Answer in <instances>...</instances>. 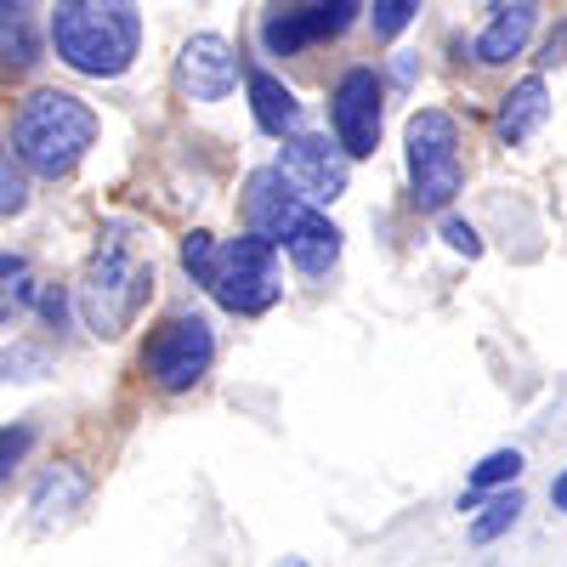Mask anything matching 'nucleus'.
<instances>
[{"mask_svg": "<svg viewBox=\"0 0 567 567\" xmlns=\"http://www.w3.org/2000/svg\"><path fill=\"white\" fill-rule=\"evenodd\" d=\"M516 511H523V494H499V499H488L483 516L471 523V539H477V545H494V539L516 523Z\"/></svg>", "mask_w": 567, "mask_h": 567, "instance_id": "18", "label": "nucleus"}, {"mask_svg": "<svg viewBox=\"0 0 567 567\" xmlns=\"http://www.w3.org/2000/svg\"><path fill=\"white\" fill-rule=\"evenodd\" d=\"M52 45L74 74L114 80L136 63L142 12H136V0H58Z\"/></svg>", "mask_w": 567, "mask_h": 567, "instance_id": "1", "label": "nucleus"}, {"mask_svg": "<svg viewBox=\"0 0 567 567\" xmlns=\"http://www.w3.org/2000/svg\"><path fill=\"white\" fill-rule=\"evenodd\" d=\"M29 443H34V432H29V425H18V432H0V483L12 477V465L29 454Z\"/></svg>", "mask_w": 567, "mask_h": 567, "instance_id": "22", "label": "nucleus"}, {"mask_svg": "<svg viewBox=\"0 0 567 567\" xmlns=\"http://www.w3.org/2000/svg\"><path fill=\"white\" fill-rule=\"evenodd\" d=\"M352 18H358V0H301V7H284L278 0L261 23V45H267V58H296L301 45L347 34Z\"/></svg>", "mask_w": 567, "mask_h": 567, "instance_id": "8", "label": "nucleus"}, {"mask_svg": "<svg viewBox=\"0 0 567 567\" xmlns=\"http://www.w3.org/2000/svg\"><path fill=\"white\" fill-rule=\"evenodd\" d=\"M561 52H567V29H561V34H550V45H545V63H561Z\"/></svg>", "mask_w": 567, "mask_h": 567, "instance_id": "26", "label": "nucleus"}, {"mask_svg": "<svg viewBox=\"0 0 567 567\" xmlns=\"http://www.w3.org/2000/svg\"><path fill=\"white\" fill-rule=\"evenodd\" d=\"M182 267L194 272L205 290L227 307V312H267L278 301V245L261 239V233H245V239H216V233H194L182 245Z\"/></svg>", "mask_w": 567, "mask_h": 567, "instance_id": "2", "label": "nucleus"}, {"mask_svg": "<svg viewBox=\"0 0 567 567\" xmlns=\"http://www.w3.org/2000/svg\"><path fill=\"white\" fill-rule=\"evenodd\" d=\"M516 471H523V454H516V449H499V454H488L477 471H471V488H499V483H511L516 477Z\"/></svg>", "mask_w": 567, "mask_h": 567, "instance_id": "20", "label": "nucleus"}, {"mask_svg": "<svg viewBox=\"0 0 567 567\" xmlns=\"http://www.w3.org/2000/svg\"><path fill=\"white\" fill-rule=\"evenodd\" d=\"M414 12H420V0H374L369 23H374V34H381V40H398L414 23Z\"/></svg>", "mask_w": 567, "mask_h": 567, "instance_id": "19", "label": "nucleus"}, {"mask_svg": "<svg viewBox=\"0 0 567 567\" xmlns=\"http://www.w3.org/2000/svg\"><path fill=\"white\" fill-rule=\"evenodd\" d=\"M40 312L52 318V323H63V296H58V290H45V296H40Z\"/></svg>", "mask_w": 567, "mask_h": 567, "instance_id": "25", "label": "nucleus"}, {"mask_svg": "<svg viewBox=\"0 0 567 567\" xmlns=\"http://www.w3.org/2000/svg\"><path fill=\"white\" fill-rule=\"evenodd\" d=\"M352 154L341 148V136L336 142H329V136H284V171H290L296 176V187H301V194L312 199V205H329V199H341L347 194V165Z\"/></svg>", "mask_w": 567, "mask_h": 567, "instance_id": "10", "label": "nucleus"}, {"mask_svg": "<svg viewBox=\"0 0 567 567\" xmlns=\"http://www.w3.org/2000/svg\"><path fill=\"white\" fill-rule=\"evenodd\" d=\"M550 505H556V511H567V471H561V477L550 483Z\"/></svg>", "mask_w": 567, "mask_h": 567, "instance_id": "27", "label": "nucleus"}, {"mask_svg": "<svg viewBox=\"0 0 567 567\" xmlns=\"http://www.w3.org/2000/svg\"><path fill=\"white\" fill-rule=\"evenodd\" d=\"M307 216H312V199L301 194L296 176L284 165L250 171V182H245V227L250 233H261V239H272V245H290Z\"/></svg>", "mask_w": 567, "mask_h": 567, "instance_id": "7", "label": "nucleus"}, {"mask_svg": "<svg viewBox=\"0 0 567 567\" xmlns=\"http://www.w3.org/2000/svg\"><path fill=\"white\" fill-rule=\"evenodd\" d=\"M284 250H290V261H296L301 272H312V278H318V272H329V267L341 261V227L329 221V216H318V210H312V216L296 227V239L284 245Z\"/></svg>", "mask_w": 567, "mask_h": 567, "instance_id": "15", "label": "nucleus"}, {"mask_svg": "<svg viewBox=\"0 0 567 567\" xmlns=\"http://www.w3.org/2000/svg\"><path fill=\"white\" fill-rule=\"evenodd\" d=\"M216 363V336L199 312H182V318H165L154 329L148 352H142V369H148V381L159 392H187L199 386Z\"/></svg>", "mask_w": 567, "mask_h": 567, "instance_id": "6", "label": "nucleus"}, {"mask_svg": "<svg viewBox=\"0 0 567 567\" xmlns=\"http://www.w3.org/2000/svg\"><path fill=\"white\" fill-rule=\"evenodd\" d=\"M443 239H449L460 256H477V250H483V239H477V233H471L465 221H443Z\"/></svg>", "mask_w": 567, "mask_h": 567, "instance_id": "23", "label": "nucleus"}, {"mask_svg": "<svg viewBox=\"0 0 567 567\" xmlns=\"http://www.w3.org/2000/svg\"><path fill=\"white\" fill-rule=\"evenodd\" d=\"M250 109H256V125L267 136H296L301 131V103H296V91L272 80V74H250Z\"/></svg>", "mask_w": 567, "mask_h": 567, "instance_id": "12", "label": "nucleus"}, {"mask_svg": "<svg viewBox=\"0 0 567 567\" xmlns=\"http://www.w3.org/2000/svg\"><path fill=\"white\" fill-rule=\"evenodd\" d=\"M23 205H29V187H23V176H18L12 154L0 148V216H12V210H23Z\"/></svg>", "mask_w": 567, "mask_h": 567, "instance_id": "21", "label": "nucleus"}, {"mask_svg": "<svg viewBox=\"0 0 567 567\" xmlns=\"http://www.w3.org/2000/svg\"><path fill=\"white\" fill-rule=\"evenodd\" d=\"M545 114H550V91H545L539 74H528L523 85H511V97L499 103V136L505 142H528Z\"/></svg>", "mask_w": 567, "mask_h": 567, "instance_id": "14", "label": "nucleus"}, {"mask_svg": "<svg viewBox=\"0 0 567 567\" xmlns=\"http://www.w3.org/2000/svg\"><path fill=\"white\" fill-rule=\"evenodd\" d=\"M381 74L374 69H347L336 85V103H329V120H336V136L352 159H369L374 142H381Z\"/></svg>", "mask_w": 567, "mask_h": 567, "instance_id": "9", "label": "nucleus"}, {"mask_svg": "<svg viewBox=\"0 0 567 567\" xmlns=\"http://www.w3.org/2000/svg\"><path fill=\"white\" fill-rule=\"evenodd\" d=\"M176 80L187 91V103H221L239 85V58L221 34H194L176 58Z\"/></svg>", "mask_w": 567, "mask_h": 567, "instance_id": "11", "label": "nucleus"}, {"mask_svg": "<svg viewBox=\"0 0 567 567\" xmlns=\"http://www.w3.org/2000/svg\"><path fill=\"white\" fill-rule=\"evenodd\" d=\"M40 58V34L23 12V0H0V63L7 69H29Z\"/></svg>", "mask_w": 567, "mask_h": 567, "instance_id": "16", "label": "nucleus"}, {"mask_svg": "<svg viewBox=\"0 0 567 567\" xmlns=\"http://www.w3.org/2000/svg\"><path fill=\"white\" fill-rule=\"evenodd\" d=\"M12 369H45V358H40V352H29V347L0 352V381H12Z\"/></svg>", "mask_w": 567, "mask_h": 567, "instance_id": "24", "label": "nucleus"}, {"mask_svg": "<svg viewBox=\"0 0 567 567\" xmlns=\"http://www.w3.org/2000/svg\"><path fill=\"white\" fill-rule=\"evenodd\" d=\"M97 142V114L69 91H34L12 120V154L34 176H69Z\"/></svg>", "mask_w": 567, "mask_h": 567, "instance_id": "3", "label": "nucleus"}, {"mask_svg": "<svg viewBox=\"0 0 567 567\" xmlns=\"http://www.w3.org/2000/svg\"><path fill=\"white\" fill-rule=\"evenodd\" d=\"M154 296V267L142 261L125 239H109L97 256L85 261V278H80V312H85V329L91 336H125L136 323V312L148 307Z\"/></svg>", "mask_w": 567, "mask_h": 567, "instance_id": "4", "label": "nucleus"}, {"mask_svg": "<svg viewBox=\"0 0 567 567\" xmlns=\"http://www.w3.org/2000/svg\"><path fill=\"white\" fill-rule=\"evenodd\" d=\"M409 148V187L420 210H443L460 194V125L443 109H420L403 131Z\"/></svg>", "mask_w": 567, "mask_h": 567, "instance_id": "5", "label": "nucleus"}, {"mask_svg": "<svg viewBox=\"0 0 567 567\" xmlns=\"http://www.w3.org/2000/svg\"><path fill=\"white\" fill-rule=\"evenodd\" d=\"M534 12H539L534 0H511V7H499V18L477 40V63H511L528 45V34H534Z\"/></svg>", "mask_w": 567, "mask_h": 567, "instance_id": "13", "label": "nucleus"}, {"mask_svg": "<svg viewBox=\"0 0 567 567\" xmlns=\"http://www.w3.org/2000/svg\"><path fill=\"white\" fill-rule=\"evenodd\" d=\"M34 301V278H29V261L23 256H0V323H7L18 307Z\"/></svg>", "mask_w": 567, "mask_h": 567, "instance_id": "17", "label": "nucleus"}]
</instances>
